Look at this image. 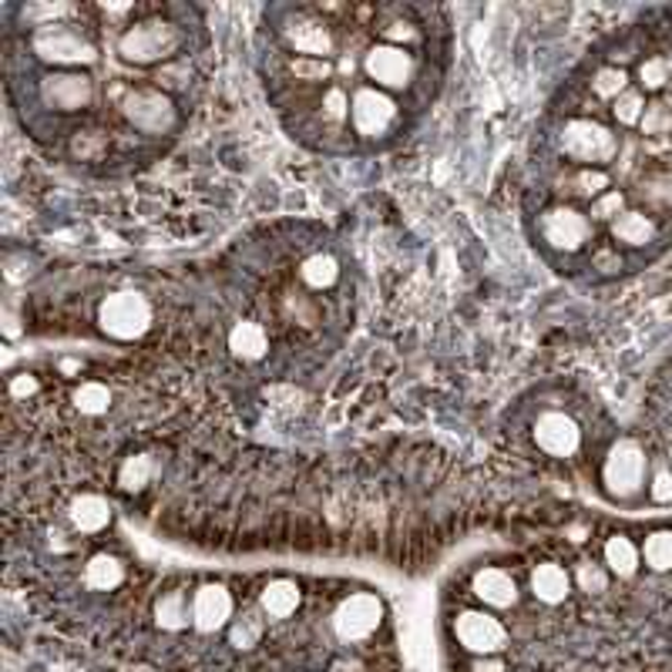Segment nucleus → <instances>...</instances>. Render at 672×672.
Segmentation results:
<instances>
[{
  "mask_svg": "<svg viewBox=\"0 0 672 672\" xmlns=\"http://www.w3.org/2000/svg\"><path fill=\"white\" fill-rule=\"evenodd\" d=\"M68 518L74 524V531L98 534L111 524V505L102 495H78L68 508Z\"/></svg>",
  "mask_w": 672,
  "mask_h": 672,
  "instance_id": "b1692460",
  "label": "nucleus"
},
{
  "mask_svg": "<svg viewBox=\"0 0 672 672\" xmlns=\"http://www.w3.org/2000/svg\"><path fill=\"white\" fill-rule=\"evenodd\" d=\"M571 571L562 562H542L528 575V589L542 605H562L571 596Z\"/></svg>",
  "mask_w": 672,
  "mask_h": 672,
  "instance_id": "6ab92c4d",
  "label": "nucleus"
},
{
  "mask_svg": "<svg viewBox=\"0 0 672 672\" xmlns=\"http://www.w3.org/2000/svg\"><path fill=\"white\" fill-rule=\"evenodd\" d=\"M633 87V78H629V68H615V64H602L592 81H589V92L599 98V102H615L618 95H625Z\"/></svg>",
  "mask_w": 672,
  "mask_h": 672,
  "instance_id": "c756f323",
  "label": "nucleus"
},
{
  "mask_svg": "<svg viewBox=\"0 0 672 672\" xmlns=\"http://www.w3.org/2000/svg\"><path fill=\"white\" fill-rule=\"evenodd\" d=\"M471 672H508V665L502 656H474Z\"/></svg>",
  "mask_w": 672,
  "mask_h": 672,
  "instance_id": "37998d69",
  "label": "nucleus"
},
{
  "mask_svg": "<svg viewBox=\"0 0 672 672\" xmlns=\"http://www.w3.org/2000/svg\"><path fill=\"white\" fill-rule=\"evenodd\" d=\"M625 202H629V196H625L622 189H609V192H602V196L589 205V219L612 226V222L625 212Z\"/></svg>",
  "mask_w": 672,
  "mask_h": 672,
  "instance_id": "4c0bfd02",
  "label": "nucleus"
},
{
  "mask_svg": "<svg viewBox=\"0 0 672 672\" xmlns=\"http://www.w3.org/2000/svg\"><path fill=\"white\" fill-rule=\"evenodd\" d=\"M125 578H128V565L111 552H98L84 565V586L95 592H115L125 586Z\"/></svg>",
  "mask_w": 672,
  "mask_h": 672,
  "instance_id": "5701e85b",
  "label": "nucleus"
},
{
  "mask_svg": "<svg viewBox=\"0 0 672 672\" xmlns=\"http://www.w3.org/2000/svg\"><path fill=\"white\" fill-rule=\"evenodd\" d=\"M152 612H155V622H158L162 633H182V629H189V625H192V596H189V589H182V586L165 589L155 599Z\"/></svg>",
  "mask_w": 672,
  "mask_h": 672,
  "instance_id": "aec40b11",
  "label": "nucleus"
},
{
  "mask_svg": "<svg viewBox=\"0 0 672 672\" xmlns=\"http://www.w3.org/2000/svg\"><path fill=\"white\" fill-rule=\"evenodd\" d=\"M356 139L364 142H387L400 131L403 125V108L397 105V98L390 92H380L374 84H361L353 87L350 95V121Z\"/></svg>",
  "mask_w": 672,
  "mask_h": 672,
  "instance_id": "20e7f679",
  "label": "nucleus"
},
{
  "mask_svg": "<svg viewBox=\"0 0 672 672\" xmlns=\"http://www.w3.org/2000/svg\"><path fill=\"white\" fill-rule=\"evenodd\" d=\"M609 236L615 246H629V249H646L649 243H656L659 236V222L652 212L646 209H625L612 226H609Z\"/></svg>",
  "mask_w": 672,
  "mask_h": 672,
  "instance_id": "a211bd4d",
  "label": "nucleus"
},
{
  "mask_svg": "<svg viewBox=\"0 0 672 672\" xmlns=\"http://www.w3.org/2000/svg\"><path fill=\"white\" fill-rule=\"evenodd\" d=\"M639 131L646 134V139H665V134H672V102L669 98L649 102V108L639 121Z\"/></svg>",
  "mask_w": 672,
  "mask_h": 672,
  "instance_id": "c9c22d12",
  "label": "nucleus"
},
{
  "mask_svg": "<svg viewBox=\"0 0 672 672\" xmlns=\"http://www.w3.org/2000/svg\"><path fill=\"white\" fill-rule=\"evenodd\" d=\"M74 408L87 417H98L111 408V390L102 384V380H84L78 390H74Z\"/></svg>",
  "mask_w": 672,
  "mask_h": 672,
  "instance_id": "72a5a7b5",
  "label": "nucleus"
},
{
  "mask_svg": "<svg viewBox=\"0 0 672 672\" xmlns=\"http://www.w3.org/2000/svg\"><path fill=\"white\" fill-rule=\"evenodd\" d=\"M236 618V599L222 581H205L192 592V625L202 636L229 629V622Z\"/></svg>",
  "mask_w": 672,
  "mask_h": 672,
  "instance_id": "4468645a",
  "label": "nucleus"
},
{
  "mask_svg": "<svg viewBox=\"0 0 672 672\" xmlns=\"http://www.w3.org/2000/svg\"><path fill=\"white\" fill-rule=\"evenodd\" d=\"M534 444H538V451L555 458V461H568L578 455V447H581V431L578 424L562 414V411H545L542 417L534 421V431H531Z\"/></svg>",
  "mask_w": 672,
  "mask_h": 672,
  "instance_id": "2eb2a0df",
  "label": "nucleus"
},
{
  "mask_svg": "<svg viewBox=\"0 0 672 672\" xmlns=\"http://www.w3.org/2000/svg\"><path fill=\"white\" fill-rule=\"evenodd\" d=\"M538 236H542L555 252H581L586 246H592L596 239V222L589 219V212H581L578 205L558 202L552 209H545L538 215Z\"/></svg>",
  "mask_w": 672,
  "mask_h": 672,
  "instance_id": "6e6552de",
  "label": "nucleus"
},
{
  "mask_svg": "<svg viewBox=\"0 0 672 672\" xmlns=\"http://www.w3.org/2000/svg\"><path fill=\"white\" fill-rule=\"evenodd\" d=\"M649 495H652L659 505H669V502H672V468L656 471V478H652V484H649Z\"/></svg>",
  "mask_w": 672,
  "mask_h": 672,
  "instance_id": "79ce46f5",
  "label": "nucleus"
},
{
  "mask_svg": "<svg viewBox=\"0 0 672 672\" xmlns=\"http://www.w3.org/2000/svg\"><path fill=\"white\" fill-rule=\"evenodd\" d=\"M380 37H384L387 44H397V48H408L411 40H417V31H414L408 21H393V24L380 27Z\"/></svg>",
  "mask_w": 672,
  "mask_h": 672,
  "instance_id": "ea45409f",
  "label": "nucleus"
},
{
  "mask_svg": "<svg viewBox=\"0 0 672 672\" xmlns=\"http://www.w3.org/2000/svg\"><path fill=\"white\" fill-rule=\"evenodd\" d=\"M283 44L296 58H323L330 61L337 55V34L327 24V17H317L309 11H299L286 27H280Z\"/></svg>",
  "mask_w": 672,
  "mask_h": 672,
  "instance_id": "ddd939ff",
  "label": "nucleus"
},
{
  "mask_svg": "<svg viewBox=\"0 0 672 672\" xmlns=\"http://www.w3.org/2000/svg\"><path fill=\"white\" fill-rule=\"evenodd\" d=\"M636 84L642 95H662L672 87V58L649 55L636 64Z\"/></svg>",
  "mask_w": 672,
  "mask_h": 672,
  "instance_id": "cd10ccee",
  "label": "nucleus"
},
{
  "mask_svg": "<svg viewBox=\"0 0 672 672\" xmlns=\"http://www.w3.org/2000/svg\"><path fill=\"white\" fill-rule=\"evenodd\" d=\"M602 558H605V568L615 578H633L642 565V549L633 542L629 534H612L605 542V549H602Z\"/></svg>",
  "mask_w": 672,
  "mask_h": 672,
  "instance_id": "393cba45",
  "label": "nucleus"
},
{
  "mask_svg": "<svg viewBox=\"0 0 672 672\" xmlns=\"http://www.w3.org/2000/svg\"><path fill=\"white\" fill-rule=\"evenodd\" d=\"M299 602H303V592L293 578H269L259 592V609L266 618H290L296 615Z\"/></svg>",
  "mask_w": 672,
  "mask_h": 672,
  "instance_id": "4be33fe9",
  "label": "nucleus"
},
{
  "mask_svg": "<svg viewBox=\"0 0 672 672\" xmlns=\"http://www.w3.org/2000/svg\"><path fill=\"white\" fill-rule=\"evenodd\" d=\"M361 71L370 78L374 87L380 92H408L414 84V74H417V61L408 48H397V44H370L364 51V61H361Z\"/></svg>",
  "mask_w": 672,
  "mask_h": 672,
  "instance_id": "1a4fd4ad",
  "label": "nucleus"
},
{
  "mask_svg": "<svg viewBox=\"0 0 672 672\" xmlns=\"http://www.w3.org/2000/svg\"><path fill=\"white\" fill-rule=\"evenodd\" d=\"M182 44H186V34L178 24L162 21V17H142L121 31L118 51L134 68H152L162 61H175L178 51H182Z\"/></svg>",
  "mask_w": 672,
  "mask_h": 672,
  "instance_id": "f03ea898",
  "label": "nucleus"
},
{
  "mask_svg": "<svg viewBox=\"0 0 672 672\" xmlns=\"http://www.w3.org/2000/svg\"><path fill=\"white\" fill-rule=\"evenodd\" d=\"M320 118L330 125H346L350 121V92L343 84H330L320 98Z\"/></svg>",
  "mask_w": 672,
  "mask_h": 672,
  "instance_id": "e433bc0d",
  "label": "nucleus"
},
{
  "mask_svg": "<svg viewBox=\"0 0 672 672\" xmlns=\"http://www.w3.org/2000/svg\"><path fill=\"white\" fill-rule=\"evenodd\" d=\"M592 262H596V269H602V273H615V269H622V252H618L615 243H605V246L596 249Z\"/></svg>",
  "mask_w": 672,
  "mask_h": 672,
  "instance_id": "a19ab883",
  "label": "nucleus"
},
{
  "mask_svg": "<svg viewBox=\"0 0 672 672\" xmlns=\"http://www.w3.org/2000/svg\"><path fill=\"white\" fill-rule=\"evenodd\" d=\"M98 327H102V333H108L118 343L139 340L152 327V303L134 290L108 293L98 306Z\"/></svg>",
  "mask_w": 672,
  "mask_h": 672,
  "instance_id": "0eeeda50",
  "label": "nucleus"
},
{
  "mask_svg": "<svg viewBox=\"0 0 672 672\" xmlns=\"http://www.w3.org/2000/svg\"><path fill=\"white\" fill-rule=\"evenodd\" d=\"M121 118L142 134H172L178 128V105L168 92L155 84H128L121 102L115 105Z\"/></svg>",
  "mask_w": 672,
  "mask_h": 672,
  "instance_id": "39448f33",
  "label": "nucleus"
},
{
  "mask_svg": "<svg viewBox=\"0 0 672 672\" xmlns=\"http://www.w3.org/2000/svg\"><path fill=\"white\" fill-rule=\"evenodd\" d=\"M609 182L612 178H609L605 168H571L568 178H562L555 192L562 199H568V205L571 202H589L592 205L602 192H609Z\"/></svg>",
  "mask_w": 672,
  "mask_h": 672,
  "instance_id": "412c9836",
  "label": "nucleus"
},
{
  "mask_svg": "<svg viewBox=\"0 0 672 672\" xmlns=\"http://www.w3.org/2000/svg\"><path fill=\"white\" fill-rule=\"evenodd\" d=\"M286 71H290L293 81H303V84H323V81L337 78L333 61H323V58H296V55H290Z\"/></svg>",
  "mask_w": 672,
  "mask_h": 672,
  "instance_id": "473e14b6",
  "label": "nucleus"
},
{
  "mask_svg": "<svg viewBox=\"0 0 672 672\" xmlns=\"http://www.w3.org/2000/svg\"><path fill=\"white\" fill-rule=\"evenodd\" d=\"M558 152L571 168H605L622 152V134L599 118H568L558 134Z\"/></svg>",
  "mask_w": 672,
  "mask_h": 672,
  "instance_id": "f257e3e1",
  "label": "nucleus"
},
{
  "mask_svg": "<svg viewBox=\"0 0 672 672\" xmlns=\"http://www.w3.org/2000/svg\"><path fill=\"white\" fill-rule=\"evenodd\" d=\"M34 387H37V380L31 374H21V377L11 380V393L14 397H27V393H34Z\"/></svg>",
  "mask_w": 672,
  "mask_h": 672,
  "instance_id": "c03bdc74",
  "label": "nucleus"
},
{
  "mask_svg": "<svg viewBox=\"0 0 672 672\" xmlns=\"http://www.w3.org/2000/svg\"><path fill=\"white\" fill-rule=\"evenodd\" d=\"M262 636H266V615H262L259 605L239 612V615L229 622V642H233L236 649H243V652L256 649V646L262 642Z\"/></svg>",
  "mask_w": 672,
  "mask_h": 672,
  "instance_id": "c85d7f7f",
  "label": "nucleus"
},
{
  "mask_svg": "<svg viewBox=\"0 0 672 672\" xmlns=\"http://www.w3.org/2000/svg\"><path fill=\"white\" fill-rule=\"evenodd\" d=\"M37 95L44 108L61 111V115H78L84 108H92L95 81L87 71H48L37 84Z\"/></svg>",
  "mask_w": 672,
  "mask_h": 672,
  "instance_id": "f8f14e48",
  "label": "nucleus"
},
{
  "mask_svg": "<svg viewBox=\"0 0 672 672\" xmlns=\"http://www.w3.org/2000/svg\"><path fill=\"white\" fill-rule=\"evenodd\" d=\"M669 102H672V98H669Z\"/></svg>",
  "mask_w": 672,
  "mask_h": 672,
  "instance_id": "49530a36",
  "label": "nucleus"
},
{
  "mask_svg": "<svg viewBox=\"0 0 672 672\" xmlns=\"http://www.w3.org/2000/svg\"><path fill=\"white\" fill-rule=\"evenodd\" d=\"M31 51L55 71H81L98 61V44L78 24H40L31 34Z\"/></svg>",
  "mask_w": 672,
  "mask_h": 672,
  "instance_id": "7ed1b4c3",
  "label": "nucleus"
},
{
  "mask_svg": "<svg viewBox=\"0 0 672 672\" xmlns=\"http://www.w3.org/2000/svg\"><path fill=\"white\" fill-rule=\"evenodd\" d=\"M451 629L468 656H502L508 649L505 622L491 609H461Z\"/></svg>",
  "mask_w": 672,
  "mask_h": 672,
  "instance_id": "9d476101",
  "label": "nucleus"
},
{
  "mask_svg": "<svg viewBox=\"0 0 672 672\" xmlns=\"http://www.w3.org/2000/svg\"><path fill=\"white\" fill-rule=\"evenodd\" d=\"M330 622H333V633L340 642H364V639L377 636V629H380L384 602L374 592H353V596L340 599Z\"/></svg>",
  "mask_w": 672,
  "mask_h": 672,
  "instance_id": "9b49d317",
  "label": "nucleus"
},
{
  "mask_svg": "<svg viewBox=\"0 0 672 672\" xmlns=\"http://www.w3.org/2000/svg\"><path fill=\"white\" fill-rule=\"evenodd\" d=\"M633 202H639V209L646 212H669L672 209V168L665 165H646L642 172H636L633 178Z\"/></svg>",
  "mask_w": 672,
  "mask_h": 672,
  "instance_id": "f3484780",
  "label": "nucleus"
},
{
  "mask_svg": "<svg viewBox=\"0 0 672 672\" xmlns=\"http://www.w3.org/2000/svg\"><path fill=\"white\" fill-rule=\"evenodd\" d=\"M642 565L649 571H672V528H659L646 534L642 542Z\"/></svg>",
  "mask_w": 672,
  "mask_h": 672,
  "instance_id": "7c9ffc66",
  "label": "nucleus"
},
{
  "mask_svg": "<svg viewBox=\"0 0 672 672\" xmlns=\"http://www.w3.org/2000/svg\"><path fill=\"white\" fill-rule=\"evenodd\" d=\"M649 458L636 440H615L602 461V487L615 502H633L646 491Z\"/></svg>",
  "mask_w": 672,
  "mask_h": 672,
  "instance_id": "423d86ee",
  "label": "nucleus"
},
{
  "mask_svg": "<svg viewBox=\"0 0 672 672\" xmlns=\"http://www.w3.org/2000/svg\"><path fill=\"white\" fill-rule=\"evenodd\" d=\"M152 478H155V461L149 455H131L118 468V484L125 491H142L152 484Z\"/></svg>",
  "mask_w": 672,
  "mask_h": 672,
  "instance_id": "2f4dec72",
  "label": "nucleus"
},
{
  "mask_svg": "<svg viewBox=\"0 0 672 672\" xmlns=\"http://www.w3.org/2000/svg\"><path fill=\"white\" fill-rule=\"evenodd\" d=\"M646 108H649L646 95L639 92V87H629V92L618 95V98L612 102V118H615V125H622V128H639Z\"/></svg>",
  "mask_w": 672,
  "mask_h": 672,
  "instance_id": "f704fd0d",
  "label": "nucleus"
},
{
  "mask_svg": "<svg viewBox=\"0 0 672 672\" xmlns=\"http://www.w3.org/2000/svg\"><path fill=\"white\" fill-rule=\"evenodd\" d=\"M229 350L239 356V361H262L269 353V333L262 330V323L243 320L229 330Z\"/></svg>",
  "mask_w": 672,
  "mask_h": 672,
  "instance_id": "bb28decb",
  "label": "nucleus"
},
{
  "mask_svg": "<svg viewBox=\"0 0 672 672\" xmlns=\"http://www.w3.org/2000/svg\"><path fill=\"white\" fill-rule=\"evenodd\" d=\"M299 280L306 290L313 293H323V290H333L337 280H340V262L333 252H313L299 262Z\"/></svg>",
  "mask_w": 672,
  "mask_h": 672,
  "instance_id": "a878e982",
  "label": "nucleus"
},
{
  "mask_svg": "<svg viewBox=\"0 0 672 672\" xmlns=\"http://www.w3.org/2000/svg\"><path fill=\"white\" fill-rule=\"evenodd\" d=\"M471 592H474V599L481 602V609H491V612L515 609L518 599H521L518 578H515L508 568H498V565L478 568L474 578H471Z\"/></svg>",
  "mask_w": 672,
  "mask_h": 672,
  "instance_id": "dca6fc26",
  "label": "nucleus"
},
{
  "mask_svg": "<svg viewBox=\"0 0 672 672\" xmlns=\"http://www.w3.org/2000/svg\"><path fill=\"white\" fill-rule=\"evenodd\" d=\"M571 581H578V589L581 592H589V596H602L609 589V571L596 562H581L571 575Z\"/></svg>",
  "mask_w": 672,
  "mask_h": 672,
  "instance_id": "58836bf2",
  "label": "nucleus"
},
{
  "mask_svg": "<svg viewBox=\"0 0 672 672\" xmlns=\"http://www.w3.org/2000/svg\"><path fill=\"white\" fill-rule=\"evenodd\" d=\"M669 468H672V447H669Z\"/></svg>",
  "mask_w": 672,
  "mask_h": 672,
  "instance_id": "a18cd8bd",
  "label": "nucleus"
}]
</instances>
